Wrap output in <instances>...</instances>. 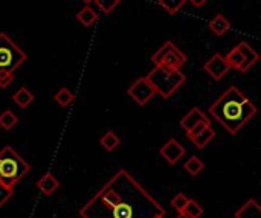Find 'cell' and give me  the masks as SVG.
Returning <instances> with one entry per match:
<instances>
[{"label":"cell","instance_id":"cell-1","mask_svg":"<svg viewBox=\"0 0 261 218\" xmlns=\"http://www.w3.org/2000/svg\"><path fill=\"white\" fill-rule=\"evenodd\" d=\"M162 205L125 170H119L80 211L81 218H154Z\"/></svg>","mask_w":261,"mask_h":218},{"label":"cell","instance_id":"cell-2","mask_svg":"<svg viewBox=\"0 0 261 218\" xmlns=\"http://www.w3.org/2000/svg\"><path fill=\"white\" fill-rule=\"evenodd\" d=\"M211 116L226 128L229 134H237L242 127L257 115V107L237 87H229L211 107Z\"/></svg>","mask_w":261,"mask_h":218},{"label":"cell","instance_id":"cell-3","mask_svg":"<svg viewBox=\"0 0 261 218\" xmlns=\"http://www.w3.org/2000/svg\"><path fill=\"white\" fill-rule=\"evenodd\" d=\"M26 61V53L5 34L0 32V87H8L14 72Z\"/></svg>","mask_w":261,"mask_h":218},{"label":"cell","instance_id":"cell-4","mask_svg":"<svg viewBox=\"0 0 261 218\" xmlns=\"http://www.w3.org/2000/svg\"><path fill=\"white\" fill-rule=\"evenodd\" d=\"M31 171V165L12 148L5 147L0 150V182L6 186L14 188L28 173Z\"/></svg>","mask_w":261,"mask_h":218},{"label":"cell","instance_id":"cell-5","mask_svg":"<svg viewBox=\"0 0 261 218\" xmlns=\"http://www.w3.org/2000/svg\"><path fill=\"white\" fill-rule=\"evenodd\" d=\"M145 78L154 87L156 93L165 99H168L187 79L180 70H167L161 66H154V69Z\"/></svg>","mask_w":261,"mask_h":218},{"label":"cell","instance_id":"cell-6","mask_svg":"<svg viewBox=\"0 0 261 218\" xmlns=\"http://www.w3.org/2000/svg\"><path fill=\"white\" fill-rule=\"evenodd\" d=\"M151 61L154 66H161L167 70H180V67L187 63V55L174 46V43L167 41L153 57Z\"/></svg>","mask_w":261,"mask_h":218},{"label":"cell","instance_id":"cell-7","mask_svg":"<svg viewBox=\"0 0 261 218\" xmlns=\"http://www.w3.org/2000/svg\"><path fill=\"white\" fill-rule=\"evenodd\" d=\"M156 95V90L154 87L150 84V81L142 76V78H138L130 87H128V96L139 105H145L153 96Z\"/></svg>","mask_w":261,"mask_h":218},{"label":"cell","instance_id":"cell-8","mask_svg":"<svg viewBox=\"0 0 261 218\" xmlns=\"http://www.w3.org/2000/svg\"><path fill=\"white\" fill-rule=\"evenodd\" d=\"M188 139L197 147V148H205L216 136V131L211 127V121L200 122L197 127H194L190 133H187Z\"/></svg>","mask_w":261,"mask_h":218},{"label":"cell","instance_id":"cell-9","mask_svg":"<svg viewBox=\"0 0 261 218\" xmlns=\"http://www.w3.org/2000/svg\"><path fill=\"white\" fill-rule=\"evenodd\" d=\"M205 72L216 81L222 79L231 69L228 66V63L225 61V57H222L220 53H214L203 66Z\"/></svg>","mask_w":261,"mask_h":218},{"label":"cell","instance_id":"cell-10","mask_svg":"<svg viewBox=\"0 0 261 218\" xmlns=\"http://www.w3.org/2000/svg\"><path fill=\"white\" fill-rule=\"evenodd\" d=\"M159 154L170 164V165H176L184 156H185V148L176 141V139H170L161 150Z\"/></svg>","mask_w":261,"mask_h":218},{"label":"cell","instance_id":"cell-11","mask_svg":"<svg viewBox=\"0 0 261 218\" xmlns=\"http://www.w3.org/2000/svg\"><path fill=\"white\" fill-rule=\"evenodd\" d=\"M205 121H210L206 116H205V113L200 110V108H197V107H193L184 118H182V121H180V127L187 131V133H190L194 127H197L200 122H205Z\"/></svg>","mask_w":261,"mask_h":218},{"label":"cell","instance_id":"cell-12","mask_svg":"<svg viewBox=\"0 0 261 218\" xmlns=\"http://www.w3.org/2000/svg\"><path fill=\"white\" fill-rule=\"evenodd\" d=\"M237 49L240 50V53H242V57H243V66H242V70H240V72H248V70L258 61L260 55H258L246 41H242V43L237 46Z\"/></svg>","mask_w":261,"mask_h":218},{"label":"cell","instance_id":"cell-13","mask_svg":"<svg viewBox=\"0 0 261 218\" xmlns=\"http://www.w3.org/2000/svg\"><path fill=\"white\" fill-rule=\"evenodd\" d=\"M37 188L44 194V196H52L54 191H57L60 188V182L50 174V173H46L38 182H37Z\"/></svg>","mask_w":261,"mask_h":218},{"label":"cell","instance_id":"cell-14","mask_svg":"<svg viewBox=\"0 0 261 218\" xmlns=\"http://www.w3.org/2000/svg\"><path fill=\"white\" fill-rule=\"evenodd\" d=\"M236 218H261L260 205H258L254 199L248 200V202L236 212Z\"/></svg>","mask_w":261,"mask_h":218},{"label":"cell","instance_id":"cell-15","mask_svg":"<svg viewBox=\"0 0 261 218\" xmlns=\"http://www.w3.org/2000/svg\"><path fill=\"white\" fill-rule=\"evenodd\" d=\"M210 29H211L216 35L222 37V35H225V34L231 29V23H229V20L225 18L222 14H217V15L210 21Z\"/></svg>","mask_w":261,"mask_h":218},{"label":"cell","instance_id":"cell-16","mask_svg":"<svg viewBox=\"0 0 261 218\" xmlns=\"http://www.w3.org/2000/svg\"><path fill=\"white\" fill-rule=\"evenodd\" d=\"M76 20H78L83 26L89 28V26H92V24L98 20V14H96V11L92 9L89 5H86V6L76 14Z\"/></svg>","mask_w":261,"mask_h":218},{"label":"cell","instance_id":"cell-17","mask_svg":"<svg viewBox=\"0 0 261 218\" xmlns=\"http://www.w3.org/2000/svg\"><path fill=\"white\" fill-rule=\"evenodd\" d=\"M12 101H14L18 107L26 108V107H29V104H32L34 95H32V92H29L26 87H20V89L14 93Z\"/></svg>","mask_w":261,"mask_h":218},{"label":"cell","instance_id":"cell-18","mask_svg":"<svg viewBox=\"0 0 261 218\" xmlns=\"http://www.w3.org/2000/svg\"><path fill=\"white\" fill-rule=\"evenodd\" d=\"M99 144L102 145V148L104 150H107V151H113V150H116L118 147H119V144H121V139L115 134V131H107L101 139H99Z\"/></svg>","mask_w":261,"mask_h":218},{"label":"cell","instance_id":"cell-19","mask_svg":"<svg viewBox=\"0 0 261 218\" xmlns=\"http://www.w3.org/2000/svg\"><path fill=\"white\" fill-rule=\"evenodd\" d=\"M203 208L196 202V200H191V199H188V203H187V206L182 209V215H185V217L188 218H200L203 215Z\"/></svg>","mask_w":261,"mask_h":218},{"label":"cell","instance_id":"cell-20","mask_svg":"<svg viewBox=\"0 0 261 218\" xmlns=\"http://www.w3.org/2000/svg\"><path fill=\"white\" fill-rule=\"evenodd\" d=\"M225 61L228 63L229 69H236V70H242V66H243V57L240 53V50L237 47H234L226 57H225Z\"/></svg>","mask_w":261,"mask_h":218},{"label":"cell","instance_id":"cell-21","mask_svg":"<svg viewBox=\"0 0 261 218\" xmlns=\"http://www.w3.org/2000/svg\"><path fill=\"white\" fill-rule=\"evenodd\" d=\"M184 168L188 171V174H191V176H197V174H200V173L203 171L205 164H203L197 156H191V157L185 162Z\"/></svg>","mask_w":261,"mask_h":218},{"label":"cell","instance_id":"cell-22","mask_svg":"<svg viewBox=\"0 0 261 218\" xmlns=\"http://www.w3.org/2000/svg\"><path fill=\"white\" fill-rule=\"evenodd\" d=\"M18 122V118L11 112V110H5L2 115H0V128H5V130H12Z\"/></svg>","mask_w":261,"mask_h":218},{"label":"cell","instance_id":"cell-23","mask_svg":"<svg viewBox=\"0 0 261 218\" xmlns=\"http://www.w3.org/2000/svg\"><path fill=\"white\" fill-rule=\"evenodd\" d=\"M55 101L61 105V107H67V105H70L72 102H73V93L69 90V89H66V87H63V89H60L57 93H55Z\"/></svg>","mask_w":261,"mask_h":218},{"label":"cell","instance_id":"cell-24","mask_svg":"<svg viewBox=\"0 0 261 218\" xmlns=\"http://www.w3.org/2000/svg\"><path fill=\"white\" fill-rule=\"evenodd\" d=\"M187 0H159V5L168 12V14H176L184 5H185Z\"/></svg>","mask_w":261,"mask_h":218},{"label":"cell","instance_id":"cell-25","mask_svg":"<svg viewBox=\"0 0 261 218\" xmlns=\"http://www.w3.org/2000/svg\"><path fill=\"white\" fill-rule=\"evenodd\" d=\"M96 3V6L104 12V14H110L119 3L121 0H93Z\"/></svg>","mask_w":261,"mask_h":218},{"label":"cell","instance_id":"cell-26","mask_svg":"<svg viewBox=\"0 0 261 218\" xmlns=\"http://www.w3.org/2000/svg\"><path fill=\"white\" fill-rule=\"evenodd\" d=\"M187 203H188V197H187L185 194H182V193H179L177 196H174V197L171 199V208L176 209L179 214H180L182 209L187 206Z\"/></svg>","mask_w":261,"mask_h":218},{"label":"cell","instance_id":"cell-27","mask_svg":"<svg viewBox=\"0 0 261 218\" xmlns=\"http://www.w3.org/2000/svg\"><path fill=\"white\" fill-rule=\"evenodd\" d=\"M14 194V188L11 186H6L5 183L0 182V206H3Z\"/></svg>","mask_w":261,"mask_h":218},{"label":"cell","instance_id":"cell-28","mask_svg":"<svg viewBox=\"0 0 261 218\" xmlns=\"http://www.w3.org/2000/svg\"><path fill=\"white\" fill-rule=\"evenodd\" d=\"M190 2H191V3H193L196 8H202V6H203V5H205L208 0H190Z\"/></svg>","mask_w":261,"mask_h":218},{"label":"cell","instance_id":"cell-29","mask_svg":"<svg viewBox=\"0 0 261 218\" xmlns=\"http://www.w3.org/2000/svg\"><path fill=\"white\" fill-rule=\"evenodd\" d=\"M176 218H188V217H185V215H182V214H179V215H177V217Z\"/></svg>","mask_w":261,"mask_h":218},{"label":"cell","instance_id":"cell-30","mask_svg":"<svg viewBox=\"0 0 261 218\" xmlns=\"http://www.w3.org/2000/svg\"><path fill=\"white\" fill-rule=\"evenodd\" d=\"M83 2H84V3H87V5H89V3H90V2H93V0H83Z\"/></svg>","mask_w":261,"mask_h":218},{"label":"cell","instance_id":"cell-31","mask_svg":"<svg viewBox=\"0 0 261 218\" xmlns=\"http://www.w3.org/2000/svg\"><path fill=\"white\" fill-rule=\"evenodd\" d=\"M154 218H165V215H162V214H161V215H156Z\"/></svg>","mask_w":261,"mask_h":218}]
</instances>
